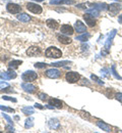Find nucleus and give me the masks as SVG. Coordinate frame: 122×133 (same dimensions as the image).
I'll return each instance as SVG.
<instances>
[{
  "label": "nucleus",
  "instance_id": "f257e3e1",
  "mask_svg": "<svg viewBox=\"0 0 122 133\" xmlns=\"http://www.w3.org/2000/svg\"><path fill=\"white\" fill-rule=\"evenodd\" d=\"M45 54H46V56L47 57H49V58H59V57H61L62 56V52H61V50L58 49L57 47H49L48 49L45 51Z\"/></svg>",
  "mask_w": 122,
  "mask_h": 133
},
{
  "label": "nucleus",
  "instance_id": "f03ea898",
  "mask_svg": "<svg viewBox=\"0 0 122 133\" xmlns=\"http://www.w3.org/2000/svg\"><path fill=\"white\" fill-rule=\"evenodd\" d=\"M108 10L111 17H115L122 10V5L120 3H112L108 6Z\"/></svg>",
  "mask_w": 122,
  "mask_h": 133
},
{
  "label": "nucleus",
  "instance_id": "7ed1b4c3",
  "mask_svg": "<svg viewBox=\"0 0 122 133\" xmlns=\"http://www.w3.org/2000/svg\"><path fill=\"white\" fill-rule=\"evenodd\" d=\"M38 78L37 73H35L34 71H27L21 75V79L26 82H32L35 81L36 79Z\"/></svg>",
  "mask_w": 122,
  "mask_h": 133
},
{
  "label": "nucleus",
  "instance_id": "20e7f679",
  "mask_svg": "<svg viewBox=\"0 0 122 133\" xmlns=\"http://www.w3.org/2000/svg\"><path fill=\"white\" fill-rule=\"evenodd\" d=\"M65 79H66V81L68 83H76L80 79V75L78 73H76V72H68L65 75Z\"/></svg>",
  "mask_w": 122,
  "mask_h": 133
},
{
  "label": "nucleus",
  "instance_id": "39448f33",
  "mask_svg": "<svg viewBox=\"0 0 122 133\" xmlns=\"http://www.w3.org/2000/svg\"><path fill=\"white\" fill-rule=\"evenodd\" d=\"M6 10L9 12V14H12V15H17L18 14L20 10H21V7L17 4V3H8L6 5Z\"/></svg>",
  "mask_w": 122,
  "mask_h": 133
},
{
  "label": "nucleus",
  "instance_id": "423d86ee",
  "mask_svg": "<svg viewBox=\"0 0 122 133\" xmlns=\"http://www.w3.org/2000/svg\"><path fill=\"white\" fill-rule=\"evenodd\" d=\"M27 8H28V10H30L33 14L40 15L42 12V7L40 5H38V4H36V3H32V2L28 3L27 4Z\"/></svg>",
  "mask_w": 122,
  "mask_h": 133
},
{
  "label": "nucleus",
  "instance_id": "0eeeda50",
  "mask_svg": "<svg viewBox=\"0 0 122 133\" xmlns=\"http://www.w3.org/2000/svg\"><path fill=\"white\" fill-rule=\"evenodd\" d=\"M45 74H46V76L48 78H51V79H57V78H59L61 76L60 71L57 70V69H49V70L46 71Z\"/></svg>",
  "mask_w": 122,
  "mask_h": 133
},
{
  "label": "nucleus",
  "instance_id": "6e6552de",
  "mask_svg": "<svg viewBox=\"0 0 122 133\" xmlns=\"http://www.w3.org/2000/svg\"><path fill=\"white\" fill-rule=\"evenodd\" d=\"M116 30L114 29V30H112L110 34H109V36H108V39L106 40V42H105V49L106 51H108V50L110 49V47H111V44H112V41H113V39H114V37H115V35H116Z\"/></svg>",
  "mask_w": 122,
  "mask_h": 133
},
{
  "label": "nucleus",
  "instance_id": "1a4fd4ad",
  "mask_svg": "<svg viewBox=\"0 0 122 133\" xmlns=\"http://www.w3.org/2000/svg\"><path fill=\"white\" fill-rule=\"evenodd\" d=\"M84 19H85L86 24H87L88 27H95L96 24H97L96 18L93 17V16H91L90 14H87V12L84 15Z\"/></svg>",
  "mask_w": 122,
  "mask_h": 133
},
{
  "label": "nucleus",
  "instance_id": "9d476101",
  "mask_svg": "<svg viewBox=\"0 0 122 133\" xmlns=\"http://www.w3.org/2000/svg\"><path fill=\"white\" fill-rule=\"evenodd\" d=\"M17 77V73H14L13 71H7V72H3L0 73V78L3 80H10V79H14Z\"/></svg>",
  "mask_w": 122,
  "mask_h": 133
},
{
  "label": "nucleus",
  "instance_id": "9b49d317",
  "mask_svg": "<svg viewBox=\"0 0 122 133\" xmlns=\"http://www.w3.org/2000/svg\"><path fill=\"white\" fill-rule=\"evenodd\" d=\"M21 88L26 92H28V93H34L36 91V89H37V87H36L35 85L29 83V82H23V83L21 84Z\"/></svg>",
  "mask_w": 122,
  "mask_h": 133
},
{
  "label": "nucleus",
  "instance_id": "f8f14e48",
  "mask_svg": "<svg viewBox=\"0 0 122 133\" xmlns=\"http://www.w3.org/2000/svg\"><path fill=\"white\" fill-rule=\"evenodd\" d=\"M74 29L77 33H86L87 32V27L86 25H84L80 21H76L74 24Z\"/></svg>",
  "mask_w": 122,
  "mask_h": 133
},
{
  "label": "nucleus",
  "instance_id": "ddd939ff",
  "mask_svg": "<svg viewBox=\"0 0 122 133\" xmlns=\"http://www.w3.org/2000/svg\"><path fill=\"white\" fill-rule=\"evenodd\" d=\"M60 31H61L62 34H64V35H69V36L74 33V29H73L70 25H63V26H61Z\"/></svg>",
  "mask_w": 122,
  "mask_h": 133
},
{
  "label": "nucleus",
  "instance_id": "4468645a",
  "mask_svg": "<svg viewBox=\"0 0 122 133\" xmlns=\"http://www.w3.org/2000/svg\"><path fill=\"white\" fill-rule=\"evenodd\" d=\"M41 53V48L38 46H32L29 49L27 50V54L29 56H35V55H39Z\"/></svg>",
  "mask_w": 122,
  "mask_h": 133
},
{
  "label": "nucleus",
  "instance_id": "2eb2a0df",
  "mask_svg": "<svg viewBox=\"0 0 122 133\" xmlns=\"http://www.w3.org/2000/svg\"><path fill=\"white\" fill-rule=\"evenodd\" d=\"M50 4L54 5H60V4H75L74 0H51Z\"/></svg>",
  "mask_w": 122,
  "mask_h": 133
},
{
  "label": "nucleus",
  "instance_id": "dca6fc26",
  "mask_svg": "<svg viewBox=\"0 0 122 133\" xmlns=\"http://www.w3.org/2000/svg\"><path fill=\"white\" fill-rule=\"evenodd\" d=\"M49 103L51 105H53L54 108H56V109H61L63 107V102L60 99H58V98H50Z\"/></svg>",
  "mask_w": 122,
  "mask_h": 133
},
{
  "label": "nucleus",
  "instance_id": "f3484780",
  "mask_svg": "<svg viewBox=\"0 0 122 133\" xmlns=\"http://www.w3.org/2000/svg\"><path fill=\"white\" fill-rule=\"evenodd\" d=\"M57 39H58V41L60 43L65 44V45L71 43V39H70L69 37H67V35H58L57 36Z\"/></svg>",
  "mask_w": 122,
  "mask_h": 133
},
{
  "label": "nucleus",
  "instance_id": "a211bd4d",
  "mask_svg": "<svg viewBox=\"0 0 122 133\" xmlns=\"http://www.w3.org/2000/svg\"><path fill=\"white\" fill-rule=\"evenodd\" d=\"M96 125L100 128V129H102V130H104L106 132H110L111 131V126L110 125H108V124H106L104 122H102V121H98L97 123H96Z\"/></svg>",
  "mask_w": 122,
  "mask_h": 133
},
{
  "label": "nucleus",
  "instance_id": "6ab92c4d",
  "mask_svg": "<svg viewBox=\"0 0 122 133\" xmlns=\"http://www.w3.org/2000/svg\"><path fill=\"white\" fill-rule=\"evenodd\" d=\"M46 25H47V27L48 28H50V29H52V30H56L57 28H58V23L55 21V19H52V18H50V19H47L46 21Z\"/></svg>",
  "mask_w": 122,
  "mask_h": 133
},
{
  "label": "nucleus",
  "instance_id": "aec40b11",
  "mask_svg": "<svg viewBox=\"0 0 122 133\" xmlns=\"http://www.w3.org/2000/svg\"><path fill=\"white\" fill-rule=\"evenodd\" d=\"M48 124H49V127L51 129H58L60 127V122L57 119H50Z\"/></svg>",
  "mask_w": 122,
  "mask_h": 133
},
{
  "label": "nucleus",
  "instance_id": "412c9836",
  "mask_svg": "<svg viewBox=\"0 0 122 133\" xmlns=\"http://www.w3.org/2000/svg\"><path fill=\"white\" fill-rule=\"evenodd\" d=\"M91 6H93V8H97L98 10H107L108 9V6L106 3H94V4H91Z\"/></svg>",
  "mask_w": 122,
  "mask_h": 133
},
{
  "label": "nucleus",
  "instance_id": "4be33fe9",
  "mask_svg": "<svg viewBox=\"0 0 122 133\" xmlns=\"http://www.w3.org/2000/svg\"><path fill=\"white\" fill-rule=\"evenodd\" d=\"M18 19H19L22 23H29L31 21V17L27 14H19L18 16Z\"/></svg>",
  "mask_w": 122,
  "mask_h": 133
},
{
  "label": "nucleus",
  "instance_id": "5701e85b",
  "mask_svg": "<svg viewBox=\"0 0 122 133\" xmlns=\"http://www.w3.org/2000/svg\"><path fill=\"white\" fill-rule=\"evenodd\" d=\"M91 37V35L88 33H83V35H79L75 38V40H78V41H82V42H86L88 40V38Z\"/></svg>",
  "mask_w": 122,
  "mask_h": 133
},
{
  "label": "nucleus",
  "instance_id": "b1692460",
  "mask_svg": "<svg viewBox=\"0 0 122 133\" xmlns=\"http://www.w3.org/2000/svg\"><path fill=\"white\" fill-rule=\"evenodd\" d=\"M22 64V62L21 61H12V62H10L9 64H8V68L9 69H17L19 66V65H21Z\"/></svg>",
  "mask_w": 122,
  "mask_h": 133
},
{
  "label": "nucleus",
  "instance_id": "393cba45",
  "mask_svg": "<svg viewBox=\"0 0 122 133\" xmlns=\"http://www.w3.org/2000/svg\"><path fill=\"white\" fill-rule=\"evenodd\" d=\"M22 113L25 114V115H32V114H34V108H32V107H25V108H22Z\"/></svg>",
  "mask_w": 122,
  "mask_h": 133
},
{
  "label": "nucleus",
  "instance_id": "a878e982",
  "mask_svg": "<svg viewBox=\"0 0 122 133\" xmlns=\"http://www.w3.org/2000/svg\"><path fill=\"white\" fill-rule=\"evenodd\" d=\"M34 126V118L30 117L26 120V123H25V127L26 128H32Z\"/></svg>",
  "mask_w": 122,
  "mask_h": 133
},
{
  "label": "nucleus",
  "instance_id": "bb28decb",
  "mask_svg": "<svg viewBox=\"0 0 122 133\" xmlns=\"http://www.w3.org/2000/svg\"><path fill=\"white\" fill-rule=\"evenodd\" d=\"M87 14H90L93 17H99L100 16V10H98L97 8H91V9H87Z\"/></svg>",
  "mask_w": 122,
  "mask_h": 133
},
{
  "label": "nucleus",
  "instance_id": "cd10ccee",
  "mask_svg": "<svg viewBox=\"0 0 122 133\" xmlns=\"http://www.w3.org/2000/svg\"><path fill=\"white\" fill-rule=\"evenodd\" d=\"M111 72H112V75H113L116 79H118V80H122L121 76L116 72V66H115V65H113V66H111Z\"/></svg>",
  "mask_w": 122,
  "mask_h": 133
},
{
  "label": "nucleus",
  "instance_id": "c85d7f7f",
  "mask_svg": "<svg viewBox=\"0 0 122 133\" xmlns=\"http://www.w3.org/2000/svg\"><path fill=\"white\" fill-rule=\"evenodd\" d=\"M70 62L68 61H62V62H57V63H52V66H64L65 65H69Z\"/></svg>",
  "mask_w": 122,
  "mask_h": 133
},
{
  "label": "nucleus",
  "instance_id": "c756f323",
  "mask_svg": "<svg viewBox=\"0 0 122 133\" xmlns=\"http://www.w3.org/2000/svg\"><path fill=\"white\" fill-rule=\"evenodd\" d=\"M91 78H92V80H93V81H95L96 83H98L99 85H104V82H103L99 77H97L96 75H92V76H91Z\"/></svg>",
  "mask_w": 122,
  "mask_h": 133
},
{
  "label": "nucleus",
  "instance_id": "7c9ffc66",
  "mask_svg": "<svg viewBox=\"0 0 122 133\" xmlns=\"http://www.w3.org/2000/svg\"><path fill=\"white\" fill-rule=\"evenodd\" d=\"M0 110L2 111H5V112H9V113H14L15 111L11 108H7V107H4V105H0Z\"/></svg>",
  "mask_w": 122,
  "mask_h": 133
},
{
  "label": "nucleus",
  "instance_id": "2f4dec72",
  "mask_svg": "<svg viewBox=\"0 0 122 133\" xmlns=\"http://www.w3.org/2000/svg\"><path fill=\"white\" fill-rule=\"evenodd\" d=\"M3 118H4V119L7 121V123H8V124H11V125H12L13 121H12V119H11L10 117L8 116V115H6V114H3Z\"/></svg>",
  "mask_w": 122,
  "mask_h": 133
},
{
  "label": "nucleus",
  "instance_id": "473e14b6",
  "mask_svg": "<svg viewBox=\"0 0 122 133\" xmlns=\"http://www.w3.org/2000/svg\"><path fill=\"white\" fill-rule=\"evenodd\" d=\"M47 66L45 63H36L35 64V68L37 69H43V68H45V66Z\"/></svg>",
  "mask_w": 122,
  "mask_h": 133
},
{
  "label": "nucleus",
  "instance_id": "72a5a7b5",
  "mask_svg": "<svg viewBox=\"0 0 122 133\" xmlns=\"http://www.w3.org/2000/svg\"><path fill=\"white\" fill-rule=\"evenodd\" d=\"M2 98L4 100H9V101H13V102H17V99L13 98V97H10V96H6V95H3Z\"/></svg>",
  "mask_w": 122,
  "mask_h": 133
},
{
  "label": "nucleus",
  "instance_id": "f704fd0d",
  "mask_svg": "<svg viewBox=\"0 0 122 133\" xmlns=\"http://www.w3.org/2000/svg\"><path fill=\"white\" fill-rule=\"evenodd\" d=\"M109 72H110V71H109L108 69H102V70H101V74H103L104 77H107V76L110 74Z\"/></svg>",
  "mask_w": 122,
  "mask_h": 133
},
{
  "label": "nucleus",
  "instance_id": "c9c22d12",
  "mask_svg": "<svg viewBox=\"0 0 122 133\" xmlns=\"http://www.w3.org/2000/svg\"><path fill=\"white\" fill-rule=\"evenodd\" d=\"M6 87H9V84L4 82V81H0V88H1V89H4V88H6Z\"/></svg>",
  "mask_w": 122,
  "mask_h": 133
},
{
  "label": "nucleus",
  "instance_id": "e433bc0d",
  "mask_svg": "<svg viewBox=\"0 0 122 133\" xmlns=\"http://www.w3.org/2000/svg\"><path fill=\"white\" fill-rule=\"evenodd\" d=\"M6 130H7L8 132H14V128L11 126V124H9V125L6 126Z\"/></svg>",
  "mask_w": 122,
  "mask_h": 133
},
{
  "label": "nucleus",
  "instance_id": "4c0bfd02",
  "mask_svg": "<svg viewBox=\"0 0 122 133\" xmlns=\"http://www.w3.org/2000/svg\"><path fill=\"white\" fill-rule=\"evenodd\" d=\"M39 98L41 100H45L46 98H47V94H45V93H39Z\"/></svg>",
  "mask_w": 122,
  "mask_h": 133
},
{
  "label": "nucleus",
  "instance_id": "58836bf2",
  "mask_svg": "<svg viewBox=\"0 0 122 133\" xmlns=\"http://www.w3.org/2000/svg\"><path fill=\"white\" fill-rule=\"evenodd\" d=\"M115 98L122 103V93H117V94L115 95Z\"/></svg>",
  "mask_w": 122,
  "mask_h": 133
},
{
  "label": "nucleus",
  "instance_id": "ea45409f",
  "mask_svg": "<svg viewBox=\"0 0 122 133\" xmlns=\"http://www.w3.org/2000/svg\"><path fill=\"white\" fill-rule=\"evenodd\" d=\"M35 108H38V109H40V110H43V109H44V107H43L42 104H40V103H35Z\"/></svg>",
  "mask_w": 122,
  "mask_h": 133
},
{
  "label": "nucleus",
  "instance_id": "a19ab883",
  "mask_svg": "<svg viewBox=\"0 0 122 133\" xmlns=\"http://www.w3.org/2000/svg\"><path fill=\"white\" fill-rule=\"evenodd\" d=\"M76 7H78V8H86L87 6H86V4H77Z\"/></svg>",
  "mask_w": 122,
  "mask_h": 133
},
{
  "label": "nucleus",
  "instance_id": "79ce46f5",
  "mask_svg": "<svg viewBox=\"0 0 122 133\" xmlns=\"http://www.w3.org/2000/svg\"><path fill=\"white\" fill-rule=\"evenodd\" d=\"M118 23H119V24H122V14L118 17Z\"/></svg>",
  "mask_w": 122,
  "mask_h": 133
},
{
  "label": "nucleus",
  "instance_id": "37998d69",
  "mask_svg": "<svg viewBox=\"0 0 122 133\" xmlns=\"http://www.w3.org/2000/svg\"><path fill=\"white\" fill-rule=\"evenodd\" d=\"M114 1H119V2H121L122 0H114Z\"/></svg>",
  "mask_w": 122,
  "mask_h": 133
}]
</instances>
